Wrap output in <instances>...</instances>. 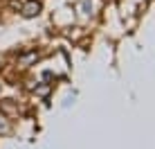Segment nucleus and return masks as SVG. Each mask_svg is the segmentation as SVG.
<instances>
[{"mask_svg": "<svg viewBox=\"0 0 155 149\" xmlns=\"http://www.w3.org/2000/svg\"><path fill=\"white\" fill-rule=\"evenodd\" d=\"M41 14V2H34V0H29V2L23 5V16L25 18H34V16Z\"/></svg>", "mask_w": 155, "mask_h": 149, "instance_id": "obj_1", "label": "nucleus"}, {"mask_svg": "<svg viewBox=\"0 0 155 149\" xmlns=\"http://www.w3.org/2000/svg\"><path fill=\"white\" fill-rule=\"evenodd\" d=\"M0 111H2V113H14L16 106L9 102V99H5V102H0Z\"/></svg>", "mask_w": 155, "mask_h": 149, "instance_id": "obj_2", "label": "nucleus"}]
</instances>
